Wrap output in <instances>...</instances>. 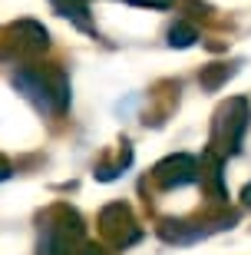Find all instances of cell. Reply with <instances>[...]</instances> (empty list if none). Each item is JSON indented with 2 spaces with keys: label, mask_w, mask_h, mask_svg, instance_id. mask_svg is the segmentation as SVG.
Segmentation results:
<instances>
[{
  "label": "cell",
  "mask_w": 251,
  "mask_h": 255,
  "mask_svg": "<svg viewBox=\"0 0 251 255\" xmlns=\"http://www.w3.org/2000/svg\"><path fill=\"white\" fill-rule=\"evenodd\" d=\"M13 90H20L40 113H47V116H60L70 106V80H66V73L60 66L50 70V73L37 70V66H20L13 73Z\"/></svg>",
  "instance_id": "cell-1"
},
{
  "label": "cell",
  "mask_w": 251,
  "mask_h": 255,
  "mask_svg": "<svg viewBox=\"0 0 251 255\" xmlns=\"http://www.w3.org/2000/svg\"><path fill=\"white\" fill-rule=\"evenodd\" d=\"M99 229H102V236L109 239L116 249H126L132 246V242H139V229H136V222H132V212L129 206H122V202H112V206L102 209V216H99Z\"/></svg>",
  "instance_id": "cell-2"
},
{
  "label": "cell",
  "mask_w": 251,
  "mask_h": 255,
  "mask_svg": "<svg viewBox=\"0 0 251 255\" xmlns=\"http://www.w3.org/2000/svg\"><path fill=\"white\" fill-rule=\"evenodd\" d=\"M159 186H166V189H175V186H188V182L198 179V162L185 152H175V156H166V159L159 162L156 169H152Z\"/></svg>",
  "instance_id": "cell-3"
},
{
  "label": "cell",
  "mask_w": 251,
  "mask_h": 255,
  "mask_svg": "<svg viewBox=\"0 0 251 255\" xmlns=\"http://www.w3.org/2000/svg\"><path fill=\"white\" fill-rule=\"evenodd\" d=\"M245 129H248V103L245 100H232L228 106H222V113H218V132H225V149L228 152H238Z\"/></svg>",
  "instance_id": "cell-4"
},
{
  "label": "cell",
  "mask_w": 251,
  "mask_h": 255,
  "mask_svg": "<svg viewBox=\"0 0 251 255\" xmlns=\"http://www.w3.org/2000/svg\"><path fill=\"white\" fill-rule=\"evenodd\" d=\"M7 37L13 40V47L23 53H43L50 47V33L40 27L37 20H17L7 27Z\"/></svg>",
  "instance_id": "cell-5"
},
{
  "label": "cell",
  "mask_w": 251,
  "mask_h": 255,
  "mask_svg": "<svg viewBox=\"0 0 251 255\" xmlns=\"http://www.w3.org/2000/svg\"><path fill=\"white\" fill-rule=\"evenodd\" d=\"M50 3L56 7L60 17H70L80 30H93V23L86 17V13H89V10H86V0H50Z\"/></svg>",
  "instance_id": "cell-6"
},
{
  "label": "cell",
  "mask_w": 251,
  "mask_h": 255,
  "mask_svg": "<svg viewBox=\"0 0 251 255\" xmlns=\"http://www.w3.org/2000/svg\"><path fill=\"white\" fill-rule=\"evenodd\" d=\"M195 40H198V30L192 27V23H185V20H175V23L168 27V47L185 50V47H192Z\"/></svg>",
  "instance_id": "cell-7"
},
{
  "label": "cell",
  "mask_w": 251,
  "mask_h": 255,
  "mask_svg": "<svg viewBox=\"0 0 251 255\" xmlns=\"http://www.w3.org/2000/svg\"><path fill=\"white\" fill-rule=\"evenodd\" d=\"M232 73H235V70L228 63H212L202 76H198V83H202L205 90H218V86H222V80H225V76H232Z\"/></svg>",
  "instance_id": "cell-8"
},
{
  "label": "cell",
  "mask_w": 251,
  "mask_h": 255,
  "mask_svg": "<svg viewBox=\"0 0 251 255\" xmlns=\"http://www.w3.org/2000/svg\"><path fill=\"white\" fill-rule=\"evenodd\" d=\"M129 3H139V7H172V0H129Z\"/></svg>",
  "instance_id": "cell-9"
},
{
  "label": "cell",
  "mask_w": 251,
  "mask_h": 255,
  "mask_svg": "<svg viewBox=\"0 0 251 255\" xmlns=\"http://www.w3.org/2000/svg\"><path fill=\"white\" fill-rule=\"evenodd\" d=\"M10 172H13V169H10V162L3 159V156H0V182H3V179H10Z\"/></svg>",
  "instance_id": "cell-10"
},
{
  "label": "cell",
  "mask_w": 251,
  "mask_h": 255,
  "mask_svg": "<svg viewBox=\"0 0 251 255\" xmlns=\"http://www.w3.org/2000/svg\"><path fill=\"white\" fill-rule=\"evenodd\" d=\"M245 202H248V206H251V186H248V189H245Z\"/></svg>",
  "instance_id": "cell-11"
}]
</instances>
